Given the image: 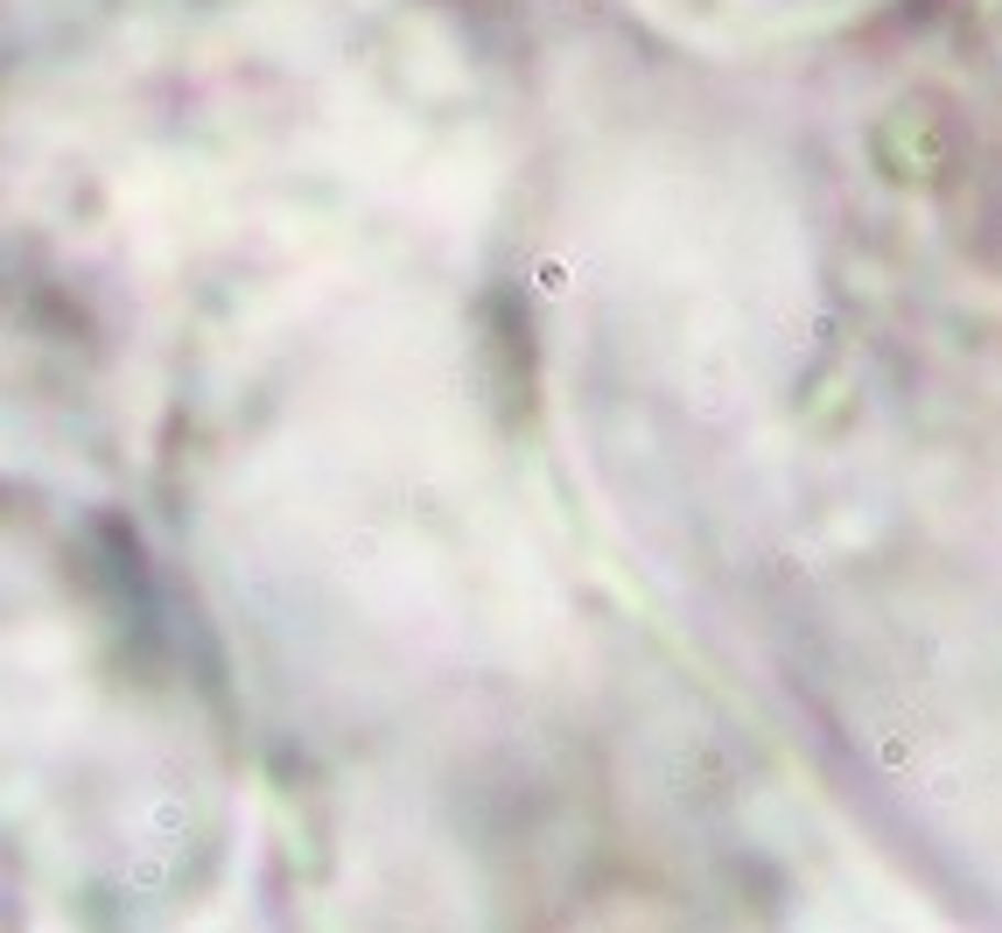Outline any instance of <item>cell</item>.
Listing matches in <instances>:
<instances>
[]
</instances>
